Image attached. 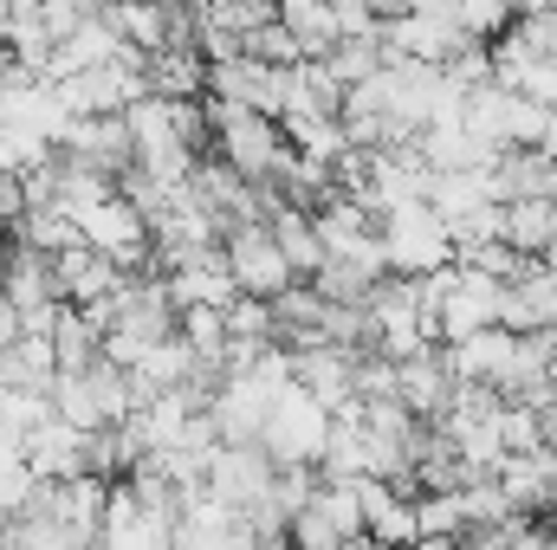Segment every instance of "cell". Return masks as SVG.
Wrapping results in <instances>:
<instances>
[{
  "label": "cell",
  "mask_w": 557,
  "mask_h": 550,
  "mask_svg": "<svg viewBox=\"0 0 557 550\" xmlns=\"http://www.w3.org/2000/svg\"><path fill=\"white\" fill-rule=\"evenodd\" d=\"M78 240H85L91 253L117 260L124 273H156V227H149V214H143L124 188L78 214Z\"/></svg>",
  "instance_id": "obj_1"
},
{
  "label": "cell",
  "mask_w": 557,
  "mask_h": 550,
  "mask_svg": "<svg viewBox=\"0 0 557 550\" xmlns=\"http://www.w3.org/2000/svg\"><path fill=\"white\" fill-rule=\"evenodd\" d=\"M260 447L273 453L278 466H318L324 447H331V409H324L305 383H285L273 396V414H267Z\"/></svg>",
  "instance_id": "obj_2"
},
{
  "label": "cell",
  "mask_w": 557,
  "mask_h": 550,
  "mask_svg": "<svg viewBox=\"0 0 557 550\" xmlns=\"http://www.w3.org/2000/svg\"><path fill=\"white\" fill-rule=\"evenodd\" d=\"M376 227H383V247H389V273L428 278V273H441V266H454V227L441 221L434 201L389 208Z\"/></svg>",
  "instance_id": "obj_3"
},
{
  "label": "cell",
  "mask_w": 557,
  "mask_h": 550,
  "mask_svg": "<svg viewBox=\"0 0 557 550\" xmlns=\"http://www.w3.org/2000/svg\"><path fill=\"white\" fill-rule=\"evenodd\" d=\"M156 273L169 278V298L175 311H227L240 298V278L227 266V247H208V253H156Z\"/></svg>",
  "instance_id": "obj_4"
},
{
  "label": "cell",
  "mask_w": 557,
  "mask_h": 550,
  "mask_svg": "<svg viewBox=\"0 0 557 550\" xmlns=\"http://www.w3.org/2000/svg\"><path fill=\"white\" fill-rule=\"evenodd\" d=\"M227 266L240 278V298H278L285 285H298V273H292V260L278 253V240H273L267 221L227 234Z\"/></svg>",
  "instance_id": "obj_5"
},
{
  "label": "cell",
  "mask_w": 557,
  "mask_h": 550,
  "mask_svg": "<svg viewBox=\"0 0 557 550\" xmlns=\"http://www.w3.org/2000/svg\"><path fill=\"white\" fill-rule=\"evenodd\" d=\"M273 473L278 460L260 447V440H221L214 447V460H208V492H221L227 505H240V512H253L267 492H273Z\"/></svg>",
  "instance_id": "obj_6"
},
{
  "label": "cell",
  "mask_w": 557,
  "mask_h": 550,
  "mask_svg": "<svg viewBox=\"0 0 557 550\" xmlns=\"http://www.w3.org/2000/svg\"><path fill=\"white\" fill-rule=\"evenodd\" d=\"M72 162H85V168H104L117 188H124V175L137 168V137H131V124H124V111H111V117H72V130L59 142Z\"/></svg>",
  "instance_id": "obj_7"
},
{
  "label": "cell",
  "mask_w": 557,
  "mask_h": 550,
  "mask_svg": "<svg viewBox=\"0 0 557 550\" xmlns=\"http://www.w3.org/2000/svg\"><path fill=\"white\" fill-rule=\"evenodd\" d=\"M273 396H278V383H267L260 370H247V376H227L221 383V396H214V427H221V440H260L267 434V414H273Z\"/></svg>",
  "instance_id": "obj_8"
},
{
  "label": "cell",
  "mask_w": 557,
  "mask_h": 550,
  "mask_svg": "<svg viewBox=\"0 0 557 550\" xmlns=\"http://www.w3.org/2000/svg\"><path fill=\"white\" fill-rule=\"evenodd\" d=\"M357 357L363 350H344V343H305L292 350V376L324 402V409H344L357 396Z\"/></svg>",
  "instance_id": "obj_9"
},
{
  "label": "cell",
  "mask_w": 557,
  "mask_h": 550,
  "mask_svg": "<svg viewBox=\"0 0 557 550\" xmlns=\"http://www.w3.org/2000/svg\"><path fill=\"white\" fill-rule=\"evenodd\" d=\"M85 427L78 421H65V414H52V421H39L33 434H26V466H33V479H78V473H91L85 466Z\"/></svg>",
  "instance_id": "obj_10"
},
{
  "label": "cell",
  "mask_w": 557,
  "mask_h": 550,
  "mask_svg": "<svg viewBox=\"0 0 557 550\" xmlns=\"http://www.w3.org/2000/svg\"><path fill=\"white\" fill-rule=\"evenodd\" d=\"M454 389H460V376L447 370V350H421L403 363V389H396V402L416 414V421H441V414L454 409Z\"/></svg>",
  "instance_id": "obj_11"
},
{
  "label": "cell",
  "mask_w": 557,
  "mask_h": 550,
  "mask_svg": "<svg viewBox=\"0 0 557 550\" xmlns=\"http://www.w3.org/2000/svg\"><path fill=\"white\" fill-rule=\"evenodd\" d=\"M512 357H519V330H506V324H486L480 337H467V343H447V370L460 376V383H506V370H512Z\"/></svg>",
  "instance_id": "obj_12"
},
{
  "label": "cell",
  "mask_w": 557,
  "mask_h": 550,
  "mask_svg": "<svg viewBox=\"0 0 557 550\" xmlns=\"http://www.w3.org/2000/svg\"><path fill=\"white\" fill-rule=\"evenodd\" d=\"M52 278H59V298L85 311V304H98V298H111V291H117V285H124L131 273H124L117 260H104V253H91V247L78 240L72 253H59V260H52Z\"/></svg>",
  "instance_id": "obj_13"
},
{
  "label": "cell",
  "mask_w": 557,
  "mask_h": 550,
  "mask_svg": "<svg viewBox=\"0 0 557 550\" xmlns=\"http://www.w3.org/2000/svg\"><path fill=\"white\" fill-rule=\"evenodd\" d=\"M267 227H273L278 253L292 260V273H298V278H318V273H324L331 247H324V234H318V214H311L305 201H292V195H285V201L273 208V221H267Z\"/></svg>",
  "instance_id": "obj_14"
},
{
  "label": "cell",
  "mask_w": 557,
  "mask_h": 550,
  "mask_svg": "<svg viewBox=\"0 0 557 550\" xmlns=\"http://www.w3.org/2000/svg\"><path fill=\"white\" fill-rule=\"evenodd\" d=\"M0 383L7 389H52L59 383V343L46 330H20L0 350Z\"/></svg>",
  "instance_id": "obj_15"
},
{
  "label": "cell",
  "mask_w": 557,
  "mask_h": 550,
  "mask_svg": "<svg viewBox=\"0 0 557 550\" xmlns=\"http://www.w3.org/2000/svg\"><path fill=\"white\" fill-rule=\"evenodd\" d=\"M149 91L156 98H208V52L201 46L149 52Z\"/></svg>",
  "instance_id": "obj_16"
},
{
  "label": "cell",
  "mask_w": 557,
  "mask_h": 550,
  "mask_svg": "<svg viewBox=\"0 0 557 550\" xmlns=\"http://www.w3.org/2000/svg\"><path fill=\"white\" fill-rule=\"evenodd\" d=\"M499 208H506V247H512V253L545 260L557 247V208L545 195H532V201H499Z\"/></svg>",
  "instance_id": "obj_17"
},
{
  "label": "cell",
  "mask_w": 557,
  "mask_h": 550,
  "mask_svg": "<svg viewBox=\"0 0 557 550\" xmlns=\"http://www.w3.org/2000/svg\"><path fill=\"white\" fill-rule=\"evenodd\" d=\"M428 201L441 208V221H447V227H460V221H473L480 208H493V175H486V168L434 175V195H428Z\"/></svg>",
  "instance_id": "obj_18"
},
{
  "label": "cell",
  "mask_w": 557,
  "mask_h": 550,
  "mask_svg": "<svg viewBox=\"0 0 557 550\" xmlns=\"http://www.w3.org/2000/svg\"><path fill=\"white\" fill-rule=\"evenodd\" d=\"M545 168H552L545 149H499V162L486 168L493 175V201H532V195H545Z\"/></svg>",
  "instance_id": "obj_19"
},
{
  "label": "cell",
  "mask_w": 557,
  "mask_h": 550,
  "mask_svg": "<svg viewBox=\"0 0 557 550\" xmlns=\"http://www.w3.org/2000/svg\"><path fill=\"white\" fill-rule=\"evenodd\" d=\"M104 20L117 26L124 46H143V52H162L169 46V0H111Z\"/></svg>",
  "instance_id": "obj_20"
},
{
  "label": "cell",
  "mask_w": 557,
  "mask_h": 550,
  "mask_svg": "<svg viewBox=\"0 0 557 550\" xmlns=\"http://www.w3.org/2000/svg\"><path fill=\"white\" fill-rule=\"evenodd\" d=\"M278 20L298 33V46H305V59H324L331 46H337V0H278Z\"/></svg>",
  "instance_id": "obj_21"
},
{
  "label": "cell",
  "mask_w": 557,
  "mask_h": 550,
  "mask_svg": "<svg viewBox=\"0 0 557 550\" xmlns=\"http://www.w3.org/2000/svg\"><path fill=\"white\" fill-rule=\"evenodd\" d=\"M52 343H59V370H98V363H104V330H98L78 304H65V311H59Z\"/></svg>",
  "instance_id": "obj_22"
},
{
  "label": "cell",
  "mask_w": 557,
  "mask_h": 550,
  "mask_svg": "<svg viewBox=\"0 0 557 550\" xmlns=\"http://www.w3.org/2000/svg\"><path fill=\"white\" fill-rule=\"evenodd\" d=\"M13 247H33V253H72L78 247V221L65 208H26L20 227H13Z\"/></svg>",
  "instance_id": "obj_23"
},
{
  "label": "cell",
  "mask_w": 557,
  "mask_h": 550,
  "mask_svg": "<svg viewBox=\"0 0 557 550\" xmlns=\"http://www.w3.org/2000/svg\"><path fill=\"white\" fill-rule=\"evenodd\" d=\"M52 409L65 414V421H78L85 434H91V427H111V421H104V402H98L91 370H59V383H52Z\"/></svg>",
  "instance_id": "obj_24"
},
{
  "label": "cell",
  "mask_w": 557,
  "mask_h": 550,
  "mask_svg": "<svg viewBox=\"0 0 557 550\" xmlns=\"http://www.w3.org/2000/svg\"><path fill=\"white\" fill-rule=\"evenodd\" d=\"M324 65H331V72H337V85L350 91V85L376 78V72L389 65V52H383V39H337V46L324 52Z\"/></svg>",
  "instance_id": "obj_25"
},
{
  "label": "cell",
  "mask_w": 557,
  "mask_h": 550,
  "mask_svg": "<svg viewBox=\"0 0 557 550\" xmlns=\"http://www.w3.org/2000/svg\"><path fill=\"white\" fill-rule=\"evenodd\" d=\"M454 20H460V33H467V39L493 46V39H506V33H512L519 0H454Z\"/></svg>",
  "instance_id": "obj_26"
},
{
  "label": "cell",
  "mask_w": 557,
  "mask_h": 550,
  "mask_svg": "<svg viewBox=\"0 0 557 550\" xmlns=\"http://www.w3.org/2000/svg\"><path fill=\"white\" fill-rule=\"evenodd\" d=\"M182 337H188V350L201 357V363H214L221 370V357H227V311H182V324H175Z\"/></svg>",
  "instance_id": "obj_27"
},
{
  "label": "cell",
  "mask_w": 557,
  "mask_h": 550,
  "mask_svg": "<svg viewBox=\"0 0 557 550\" xmlns=\"http://www.w3.org/2000/svg\"><path fill=\"white\" fill-rule=\"evenodd\" d=\"M416 518H421V538H460L467 532V492H421Z\"/></svg>",
  "instance_id": "obj_28"
},
{
  "label": "cell",
  "mask_w": 557,
  "mask_h": 550,
  "mask_svg": "<svg viewBox=\"0 0 557 550\" xmlns=\"http://www.w3.org/2000/svg\"><path fill=\"white\" fill-rule=\"evenodd\" d=\"M240 52H253V59H267V65H298V59H305L298 33H292L285 20H267L260 33H247V39H240Z\"/></svg>",
  "instance_id": "obj_29"
},
{
  "label": "cell",
  "mask_w": 557,
  "mask_h": 550,
  "mask_svg": "<svg viewBox=\"0 0 557 550\" xmlns=\"http://www.w3.org/2000/svg\"><path fill=\"white\" fill-rule=\"evenodd\" d=\"M227 337H278L273 298H234L227 304Z\"/></svg>",
  "instance_id": "obj_30"
},
{
  "label": "cell",
  "mask_w": 557,
  "mask_h": 550,
  "mask_svg": "<svg viewBox=\"0 0 557 550\" xmlns=\"http://www.w3.org/2000/svg\"><path fill=\"white\" fill-rule=\"evenodd\" d=\"M20 214H26V182L0 175V227H20Z\"/></svg>",
  "instance_id": "obj_31"
},
{
  "label": "cell",
  "mask_w": 557,
  "mask_h": 550,
  "mask_svg": "<svg viewBox=\"0 0 557 550\" xmlns=\"http://www.w3.org/2000/svg\"><path fill=\"white\" fill-rule=\"evenodd\" d=\"M512 550H557V532L552 525H525V532L512 538Z\"/></svg>",
  "instance_id": "obj_32"
},
{
  "label": "cell",
  "mask_w": 557,
  "mask_h": 550,
  "mask_svg": "<svg viewBox=\"0 0 557 550\" xmlns=\"http://www.w3.org/2000/svg\"><path fill=\"white\" fill-rule=\"evenodd\" d=\"M409 550H460V538H416Z\"/></svg>",
  "instance_id": "obj_33"
},
{
  "label": "cell",
  "mask_w": 557,
  "mask_h": 550,
  "mask_svg": "<svg viewBox=\"0 0 557 550\" xmlns=\"http://www.w3.org/2000/svg\"><path fill=\"white\" fill-rule=\"evenodd\" d=\"M545 201L557 208V155H552V168H545Z\"/></svg>",
  "instance_id": "obj_34"
},
{
  "label": "cell",
  "mask_w": 557,
  "mask_h": 550,
  "mask_svg": "<svg viewBox=\"0 0 557 550\" xmlns=\"http://www.w3.org/2000/svg\"><path fill=\"white\" fill-rule=\"evenodd\" d=\"M260 550H298L292 538H260Z\"/></svg>",
  "instance_id": "obj_35"
},
{
  "label": "cell",
  "mask_w": 557,
  "mask_h": 550,
  "mask_svg": "<svg viewBox=\"0 0 557 550\" xmlns=\"http://www.w3.org/2000/svg\"><path fill=\"white\" fill-rule=\"evenodd\" d=\"M7 260H13V247H7V240H0V278H7Z\"/></svg>",
  "instance_id": "obj_36"
},
{
  "label": "cell",
  "mask_w": 557,
  "mask_h": 550,
  "mask_svg": "<svg viewBox=\"0 0 557 550\" xmlns=\"http://www.w3.org/2000/svg\"><path fill=\"white\" fill-rule=\"evenodd\" d=\"M7 13H13V0H0V20H7Z\"/></svg>",
  "instance_id": "obj_37"
}]
</instances>
